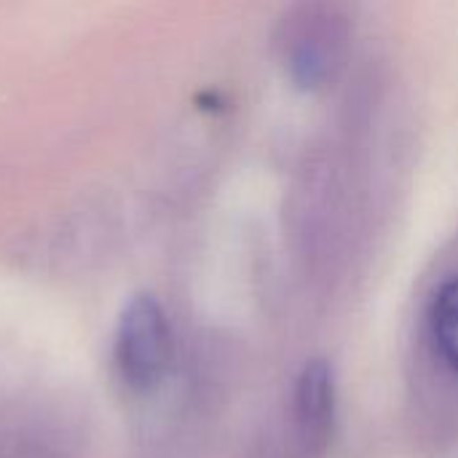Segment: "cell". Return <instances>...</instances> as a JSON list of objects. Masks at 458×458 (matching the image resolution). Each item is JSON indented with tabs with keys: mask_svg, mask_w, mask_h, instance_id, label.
Masks as SVG:
<instances>
[{
	"mask_svg": "<svg viewBox=\"0 0 458 458\" xmlns=\"http://www.w3.org/2000/svg\"><path fill=\"white\" fill-rule=\"evenodd\" d=\"M432 335L440 354L458 370V279L440 287L432 303Z\"/></svg>",
	"mask_w": 458,
	"mask_h": 458,
	"instance_id": "obj_4",
	"label": "cell"
},
{
	"mask_svg": "<svg viewBox=\"0 0 458 458\" xmlns=\"http://www.w3.org/2000/svg\"><path fill=\"white\" fill-rule=\"evenodd\" d=\"M349 40V13L338 0H303L284 21L282 62L301 89H319L341 70Z\"/></svg>",
	"mask_w": 458,
	"mask_h": 458,
	"instance_id": "obj_1",
	"label": "cell"
},
{
	"mask_svg": "<svg viewBox=\"0 0 458 458\" xmlns=\"http://www.w3.org/2000/svg\"><path fill=\"white\" fill-rule=\"evenodd\" d=\"M172 360V335L164 309L150 295H137L126 303L115 330V365L121 378L150 392L166 373Z\"/></svg>",
	"mask_w": 458,
	"mask_h": 458,
	"instance_id": "obj_2",
	"label": "cell"
},
{
	"mask_svg": "<svg viewBox=\"0 0 458 458\" xmlns=\"http://www.w3.org/2000/svg\"><path fill=\"white\" fill-rule=\"evenodd\" d=\"M335 421V386L327 362L314 360L303 368L295 386V429L309 458L325 454Z\"/></svg>",
	"mask_w": 458,
	"mask_h": 458,
	"instance_id": "obj_3",
	"label": "cell"
}]
</instances>
